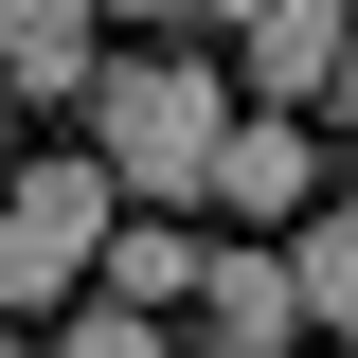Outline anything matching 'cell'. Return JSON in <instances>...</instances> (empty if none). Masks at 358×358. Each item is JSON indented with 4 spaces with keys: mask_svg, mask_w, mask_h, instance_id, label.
<instances>
[{
    "mask_svg": "<svg viewBox=\"0 0 358 358\" xmlns=\"http://www.w3.org/2000/svg\"><path fill=\"white\" fill-rule=\"evenodd\" d=\"M143 179L108 162V143H54V162H18V197H0V305L54 322L72 287H108V233H126Z\"/></svg>",
    "mask_w": 358,
    "mask_h": 358,
    "instance_id": "6da1fadb",
    "label": "cell"
},
{
    "mask_svg": "<svg viewBox=\"0 0 358 358\" xmlns=\"http://www.w3.org/2000/svg\"><path fill=\"white\" fill-rule=\"evenodd\" d=\"M90 143H108L143 197H215V143H233L215 54H108V90H90Z\"/></svg>",
    "mask_w": 358,
    "mask_h": 358,
    "instance_id": "7a4b0ae2",
    "label": "cell"
},
{
    "mask_svg": "<svg viewBox=\"0 0 358 358\" xmlns=\"http://www.w3.org/2000/svg\"><path fill=\"white\" fill-rule=\"evenodd\" d=\"M215 36H233V72H251L268 108H322L341 54H358V0H215Z\"/></svg>",
    "mask_w": 358,
    "mask_h": 358,
    "instance_id": "3957f363",
    "label": "cell"
},
{
    "mask_svg": "<svg viewBox=\"0 0 358 358\" xmlns=\"http://www.w3.org/2000/svg\"><path fill=\"white\" fill-rule=\"evenodd\" d=\"M305 322H322V305H305V251H268V215L233 233L215 268H197V341H233V358H268V341H305Z\"/></svg>",
    "mask_w": 358,
    "mask_h": 358,
    "instance_id": "277c9868",
    "label": "cell"
},
{
    "mask_svg": "<svg viewBox=\"0 0 358 358\" xmlns=\"http://www.w3.org/2000/svg\"><path fill=\"white\" fill-rule=\"evenodd\" d=\"M90 18H108V0H0V72H18V108H72V90H108Z\"/></svg>",
    "mask_w": 358,
    "mask_h": 358,
    "instance_id": "5b68a950",
    "label": "cell"
},
{
    "mask_svg": "<svg viewBox=\"0 0 358 358\" xmlns=\"http://www.w3.org/2000/svg\"><path fill=\"white\" fill-rule=\"evenodd\" d=\"M215 197H233V215H268V233L305 215V108H268V126H233V143H215Z\"/></svg>",
    "mask_w": 358,
    "mask_h": 358,
    "instance_id": "8992f818",
    "label": "cell"
},
{
    "mask_svg": "<svg viewBox=\"0 0 358 358\" xmlns=\"http://www.w3.org/2000/svg\"><path fill=\"white\" fill-rule=\"evenodd\" d=\"M197 268H215V251H197L179 215H126V233H108V287H126V305H197Z\"/></svg>",
    "mask_w": 358,
    "mask_h": 358,
    "instance_id": "52a82bcc",
    "label": "cell"
},
{
    "mask_svg": "<svg viewBox=\"0 0 358 358\" xmlns=\"http://www.w3.org/2000/svg\"><path fill=\"white\" fill-rule=\"evenodd\" d=\"M305 305L358 341V197H322V215H305Z\"/></svg>",
    "mask_w": 358,
    "mask_h": 358,
    "instance_id": "ba28073f",
    "label": "cell"
},
{
    "mask_svg": "<svg viewBox=\"0 0 358 358\" xmlns=\"http://www.w3.org/2000/svg\"><path fill=\"white\" fill-rule=\"evenodd\" d=\"M108 18H143V36H179V18H215V0H108Z\"/></svg>",
    "mask_w": 358,
    "mask_h": 358,
    "instance_id": "9c48e42d",
    "label": "cell"
},
{
    "mask_svg": "<svg viewBox=\"0 0 358 358\" xmlns=\"http://www.w3.org/2000/svg\"><path fill=\"white\" fill-rule=\"evenodd\" d=\"M322 108H341V126H358V54H341V90H322Z\"/></svg>",
    "mask_w": 358,
    "mask_h": 358,
    "instance_id": "30bf717a",
    "label": "cell"
}]
</instances>
